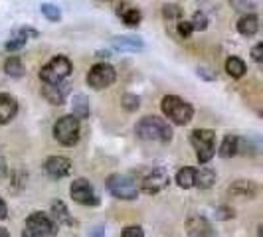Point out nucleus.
Listing matches in <instances>:
<instances>
[{
	"label": "nucleus",
	"mask_w": 263,
	"mask_h": 237,
	"mask_svg": "<svg viewBox=\"0 0 263 237\" xmlns=\"http://www.w3.org/2000/svg\"><path fill=\"white\" fill-rule=\"evenodd\" d=\"M135 135L141 140H155V142H170L172 140V129L164 118L157 115H148L142 117L137 127H135Z\"/></svg>",
	"instance_id": "1"
},
{
	"label": "nucleus",
	"mask_w": 263,
	"mask_h": 237,
	"mask_svg": "<svg viewBox=\"0 0 263 237\" xmlns=\"http://www.w3.org/2000/svg\"><path fill=\"white\" fill-rule=\"evenodd\" d=\"M161 109L164 117L170 118L174 125H188L194 117L192 105L178 95H164L161 101Z\"/></svg>",
	"instance_id": "2"
},
{
	"label": "nucleus",
	"mask_w": 263,
	"mask_h": 237,
	"mask_svg": "<svg viewBox=\"0 0 263 237\" xmlns=\"http://www.w3.org/2000/svg\"><path fill=\"white\" fill-rule=\"evenodd\" d=\"M190 142L196 148V158L200 164H208L216 154V133L210 129H194L190 133Z\"/></svg>",
	"instance_id": "3"
},
{
	"label": "nucleus",
	"mask_w": 263,
	"mask_h": 237,
	"mask_svg": "<svg viewBox=\"0 0 263 237\" xmlns=\"http://www.w3.org/2000/svg\"><path fill=\"white\" fill-rule=\"evenodd\" d=\"M56 233H58V223L42 212L30 214L22 229V237H54Z\"/></svg>",
	"instance_id": "4"
},
{
	"label": "nucleus",
	"mask_w": 263,
	"mask_h": 237,
	"mask_svg": "<svg viewBox=\"0 0 263 237\" xmlns=\"http://www.w3.org/2000/svg\"><path fill=\"white\" fill-rule=\"evenodd\" d=\"M107 190L119 200H137L139 196V184L129 174L115 172L107 178Z\"/></svg>",
	"instance_id": "5"
},
{
	"label": "nucleus",
	"mask_w": 263,
	"mask_h": 237,
	"mask_svg": "<svg viewBox=\"0 0 263 237\" xmlns=\"http://www.w3.org/2000/svg\"><path fill=\"white\" fill-rule=\"evenodd\" d=\"M81 133V125L80 121L73 117V115H63L56 121L54 125V137L56 140L63 144V146H73L78 144Z\"/></svg>",
	"instance_id": "6"
},
{
	"label": "nucleus",
	"mask_w": 263,
	"mask_h": 237,
	"mask_svg": "<svg viewBox=\"0 0 263 237\" xmlns=\"http://www.w3.org/2000/svg\"><path fill=\"white\" fill-rule=\"evenodd\" d=\"M71 73V61L65 56L52 58L40 69V79L44 83H63Z\"/></svg>",
	"instance_id": "7"
},
{
	"label": "nucleus",
	"mask_w": 263,
	"mask_h": 237,
	"mask_svg": "<svg viewBox=\"0 0 263 237\" xmlns=\"http://www.w3.org/2000/svg\"><path fill=\"white\" fill-rule=\"evenodd\" d=\"M115 79H117L115 67H113L111 63H107V61H99V63H95V65L87 71L85 81H87V85L93 87L95 91H101V89L111 87V85L115 83Z\"/></svg>",
	"instance_id": "8"
},
{
	"label": "nucleus",
	"mask_w": 263,
	"mask_h": 237,
	"mask_svg": "<svg viewBox=\"0 0 263 237\" xmlns=\"http://www.w3.org/2000/svg\"><path fill=\"white\" fill-rule=\"evenodd\" d=\"M69 194L73 198V202H78L81 206H97V204H99V198L95 194L91 182L85 180V178H78V180L71 182Z\"/></svg>",
	"instance_id": "9"
},
{
	"label": "nucleus",
	"mask_w": 263,
	"mask_h": 237,
	"mask_svg": "<svg viewBox=\"0 0 263 237\" xmlns=\"http://www.w3.org/2000/svg\"><path fill=\"white\" fill-rule=\"evenodd\" d=\"M168 182H170L168 172H166L162 166H159V168H153L146 176L142 178V182H141L142 192H144V194H148V196L159 194L161 190H164V188L168 186Z\"/></svg>",
	"instance_id": "10"
},
{
	"label": "nucleus",
	"mask_w": 263,
	"mask_h": 237,
	"mask_svg": "<svg viewBox=\"0 0 263 237\" xmlns=\"http://www.w3.org/2000/svg\"><path fill=\"white\" fill-rule=\"evenodd\" d=\"M73 168V162L65 156H50L44 164V170L46 174L54 180H60V178H65Z\"/></svg>",
	"instance_id": "11"
},
{
	"label": "nucleus",
	"mask_w": 263,
	"mask_h": 237,
	"mask_svg": "<svg viewBox=\"0 0 263 237\" xmlns=\"http://www.w3.org/2000/svg\"><path fill=\"white\" fill-rule=\"evenodd\" d=\"M186 231L190 237H218L212 223L202 216H190L186 219Z\"/></svg>",
	"instance_id": "12"
},
{
	"label": "nucleus",
	"mask_w": 263,
	"mask_h": 237,
	"mask_svg": "<svg viewBox=\"0 0 263 237\" xmlns=\"http://www.w3.org/2000/svg\"><path fill=\"white\" fill-rule=\"evenodd\" d=\"M67 87H69L67 83H44L42 95L52 105H63L65 97H67V91H69Z\"/></svg>",
	"instance_id": "13"
},
{
	"label": "nucleus",
	"mask_w": 263,
	"mask_h": 237,
	"mask_svg": "<svg viewBox=\"0 0 263 237\" xmlns=\"http://www.w3.org/2000/svg\"><path fill=\"white\" fill-rule=\"evenodd\" d=\"M257 192H259V188H257V184H255L253 180H236V182L228 188V194H230V196L247 198V200L255 198Z\"/></svg>",
	"instance_id": "14"
},
{
	"label": "nucleus",
	"mask_w": 263,
	"mask_h": 237,
	"mask_svg": "<svg viewBox=\"0 0 263 237\" xmlns=\"http://www.w3.org/2000/svg\"><path fill=\"white\" fill-rule=\"evenodd\" d=\"M18 113V101L10 93H0V125L10 123Z\"/></svg>",
	"instance_id": "15"
},
{
	"label": "nucleus",
	"mask_w": 263,
	"mask_h": 237,
	"mask_svg": "<svg viewBox=\"0 0 263 237\" xmlns=\"http://www.w3.org/2000/svg\"><path fill=\"white\" fill-rule=\"evenodd\" d=\"M32 38H38V32L34 30V28H20V30H16L10 40L4 44V48L8 50V52H16V50H20L26 46V42Z\"/></svg>",
	"instance_id": "16"
},
{
	"label": "nucleus",
	"mask_w": 263,
	"mask_h": 237,
	"mask_svg": "<svg viewBox=\"0 0 263 237\" xmlns=\"http://www.w3.org/2000/svg\"><path fill=\"white\" fill-rule=\"evenodd\" d=\"M111 46L117 52H141V50H144V42L137 36H115V38H111Z\"/></svg>",
	"instance_id": "17"
},
{
	"label": "nucleus",
	"mask_w": 263,
	"mask_h": 237,
	"mask_svg": "<svg viewBox=\"0 0 263 237\" xmlns=\"http://www.w3.org/2000/svg\"><path fill=\"white\" fill-rule=\"evenodd\" d=\"M238 32L245 36V38H251V36H255L257 34V30H259V18L253 14V12H249V14H243L242 18L238 20Z\"/></svg>",
	"instance_id": "18"
},
{
	"label": "nucleus",
	"mask_w": 263,
	"mask_h": 237,
	"mask_svg": "<svg viewBox=\"0 0 263 237\" xmlns=\"http://www.w3.org/2000/svg\"><path fill=\"white\" fill-rule=\"evenodd\" d=\"M89 99L85 97L83 93H78L71 97V115L81 121V118H87L89 117Z\"/></svg>",
	"instance_id": "19"
},
{
	"label": "nucleus",
	"mask_w": 263,
	"mask_h": 237,
	"mask_svg": "<svg viewBox=\"0 0 263 237\" xmlns=\"http://www.w3.org/2000/svg\"><path fill=\"white\" fill-rule=\"evenodd\" d=\"M117 14L123 18L125 22V26H129V28H135V26H139L142 20V14L139 8H133V6H119V10H117Z\"/></svg>",
	"instance_id": "20"
},
{
	"label": "nucleus",
	"mask_w": 263,
	"mask_h": 237,
	"mask_svg": "<svg viewBox=\"0 0 263 237\" xmlns=\"http://www.w3.org/2000/svg\"><path fill=\"white\" fill-rule=\"evenodd\" d=\"M238 152H240V138L236 137V135H226L222 144H220L218 154L222 158H232V156H236Z\"/></svg>",
	"instance_id": "21"
},
{
	"label": "nucleus",
	"mask_w": 263,
	"mask_h": 237,
	"mask_svg": "<svg viewBox=\"0 0 263 237\" xmlns=\"http://www.w3.org/2000/svg\"><path fill=\"white\" fill-rule=\"evenodd\" d=\"M214 182H216V172H214V170H210V168L194 170V186H198L200 190L212 188Z\"/></svg>",
	"instance_id": "22"
},
{
	"label": "nucleus",
	"mask_w": 263,
	"mask_h": 237,
	"mask_svg": "<svg viewBox=\"0 0 263 237\" xmlns=\"http://www.w3.org/2000/svg\"><path fill=\"white\" fill-rule=\"evenodd\" d=\"M226 71H228V75L234 79H240L245 75V63H243V59L236 58V56H232V58L226 59Z\"/></svg>",
	"instance_id": "23"
},
{
	"label": "nucleus",
	"mask_w": 263,
	"mask_h": 237,
	"mask_svg": "<svg viewBox=\"0 0 263 237\" xmlns=\"http://www.w3.org/2000/svg\"><path fill=\"white\" fill-rule=\"evenodd\" d=\"M52 214H54V217L58 219V225H60V223H65V225H73V223H76V221L71 219V216H69V212H67L65 204H63V202H60V200L52 202Z\"/></svg>",
	"instance_id": "24"
},
{
	"label": "nucleus",
	"mask_w": 263,
	"mask_h": 237,
	"mask_svg": "<svg viewBox=\"0 0 263 237\" xmlns=\"http://www.w3.org/2000/svg\"><path fill=\"white\" fill-rule=\"evenodd\" d=\"M4 71H6V75H10V77H22L24 75V63L20 61V58H8L4 61Z\"/></svg>",
	"instance_id": "25"
},
{
	"label": "nucleus",
	"mask_w": 263,
	"mask_h": 237,
	"mask_svg": "<svg viewBox=\"0 0 263 237\" xmlns=\"http://www.w3.org/2000/svg\"><path fill=\"white\" fill-rule=\"evenodd\" d=\"M176 184H178L180 188H184V190L192 188V186H194V168H190V166L180 168V170L176 172Z\"/></svg>",
	"instance_id": "26"
},
{
	"label": "nucleus",
	"mask_w": 263,
	"mask_h": 237,
	"mask_svg": "<svg viewBox=\"0 0 263 237\" xmlns=\"http://www.w3.org/2000/svg\"><path fill=\"white\" fill-rule=\"evenodd\" d=\"M121 107L129 113H135L141 107V97L135 95V93H125L121 97Z\"/></svg>",
	"instance_id": "27"
},
{
	"label": "nucleus",
	"mask_w": 263,
	"mask_h": 237,
	"mask_svg": "<svg viewBox=\"0 0 263 237\" xmlns=\"http://www.w3.org/2000/svg\"><path fill=\"white\" fill-rule=\"evenodd\" d=\"M40 12L46 16V18L50 20V22H58L61 18V10L60 6H56V4H52V2H44L40 6Z\"/></svg>",
	"instance_id": "28"
},
{
	"label": "nucleus",
	"mask_w": 263,
	"mask_h": 237,
	"mask_svg": "<svg viewBox=\"0 0 263 237\" xmlns=\"http://www.w3.org/2000/svg\"><path fill=\"white\" fill-rule=\"evenodd\" d=\"M190 26H192V30L194 32H204L206 28H208V16L204 14V12H194V16L190 20Z\"/></svg>",
	"instance_id": "29"
},
{
	"label": "nucleus",
	"mask_w": 263,
	"mask_h": 237,
	"mask_svg": "<svg viewBox=\"0 0 263 237\" xmlns=\"http://www.w3.org/2000/svg\"><path fill=\"white\" fill-rule=\"evenodd\" d=\"M234 216H236V214H234V208H230V206H218V208H216V219H220V221L232 219Z\"/></svg>",
	"instance_id": "30"
},
{
	"label": "nucleus",
	"mask_w": 263,
	"mask_h": 237,
	"mask_svg": "<svg viewBox=\"0 0 263 237\" xmlns=\"http://www.w3.org/2000/svg\"><path fill=\"white\" fill-rule=\"evenodd\" d=\"M162 14L166 18H180L182 16V8H178L176 4H166L164 10H162Z\"/></svg>",
	"instance_id": "31"
},
{
	"label": "nucleus",
	"mask_w": 263,
	"mask_h": 237,
	"mask_svg": "<svg viewBox=\"0 0 263 237\" xmlns=\"http://www.w3.org/2000/svg\"><path fill=\"white\" fill-rule=\"evenodd\" d=\"M121 237H144V231H142V227H139V225H129V227L123 229Z\"/></svg>",
	"instance_id": "32"
},
{
	"label": "nucleus",
	"mask_w": 263,
	"mask_h": 237,
	"mask_svg": "<svg viewBox=\"0 0 263 237\" xmlns=\"http://www.w3.org/2000/svg\"><path fill=\"white\" fill-rule=\"evenodd\" d=\"M192 26H190V20H180L178 22V34L182 36V38H190L192 36Z\"/></svg>",
	"instance_id": "33"
},
{
	"label": "nucleus",
	"mask_w": 263,
	"mask_h": 237,
	"mask_svg": "<svg viewBox=\"0 0 263 237\" xmlns=\"http://www.w3.org/2000/svg\"><path fill=\"white\" fill-rule=\"evenodd\" d=\"M251 58H253L255 63H261V59H263V44L261 42L255 44V46L251 48Z\"/></svg>",
	"instance_id": "34"
},
{
	"label": "nucleus",
	"mask_w": 263,
	"mask_h": 237,
	"mask_svg": "<svg viewBox=\"0 0 263 237\" xmlns=\"http://www.w3.org/2000/svg\"><path fill=\"white\" fill-rule=\"evenodd\" d=\"M196 73H198V77L206 79V81H214V79H216V73H214L212 69H208V67H198Z\"/></svg>",
	"instance_id": "35"
},
{
	"label": "nucleus",
	"mask_w": 263,
	"mask_h": 237,
	"mask_svg": "<svg viewBox=\"0 0 263 237\" xmlns=\"http://www.w3.org/2000/svg\"><path fill=\"white\" fill-rule=\"evenodd\" d=\"M6 216H8V208H6L4 200L0 198V221H2V219H6Z\"/></svg>",
	"instance_id": "36"
},
{
	"label": "nucleus",
	"mask_w": 263,
	"mask_h": 237,
	"mask_svg": "<svg viewBox=\"0 0 263 237\" xmlns=\"http://www.w3.org/2000/svg\"><path fill=\"white\" fill-rule=\"evenodd\" d=\"M6 174V160L0 156V176H4Z\"/></svg>",
	"instance_id": "37"
},
{
	"label": "nucleus",
	"mask_w": 263,
	"mask_h": 237,
	"mask_svg": "<svg viewBox=\"0 0 263 237\" xmlns=\"http://www.w3.org/2000/svg\"><path fill=\"white\" fill-rule=\"evenodd\" d=\"M97 58H109V52H97Z\"/></svg>",
	"instance_id": "38"
},
{
	"label": "nucleus",
	"mask_w": 263,
	"mask_h": 237,
	"mask_svg": "<svg viewBox=\"0 0 263 237\" xmlns=\"http://www.w3.org/2000/svg\"><path fill=\"white\" fill-rule=\"evenodd\" d=\"M0 237H10V233H8L4 227H0Z\"/></svg>",
	"instance_id": "39"
}]
</instances>
